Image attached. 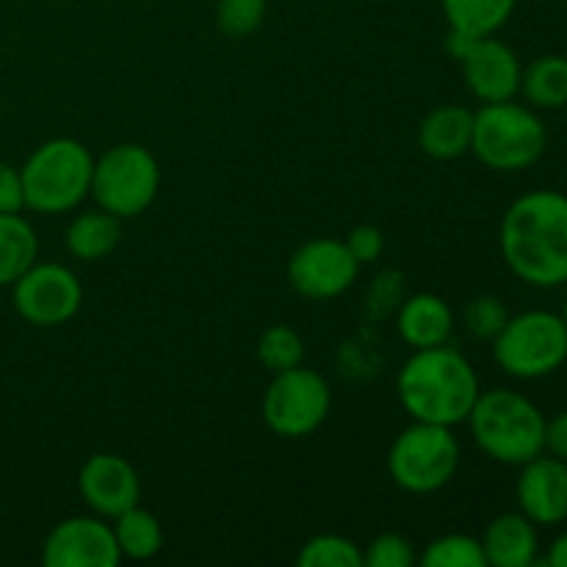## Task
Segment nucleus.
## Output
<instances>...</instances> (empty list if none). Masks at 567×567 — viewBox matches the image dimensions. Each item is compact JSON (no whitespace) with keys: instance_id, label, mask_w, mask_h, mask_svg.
<instances>
[{"instance_id":"bb28decb","label":"nucleus","mask_w":567,"mask_h":567,"mask_svg":"<svg viewBox=\"0 0 567 567\" xmlns=\"http://www.w3.org/2000/svg\"><path fill=\"white\" fill-rule=\"evenodd\" d=\"M509 310L493 293H480V297L471 299L463 310V324L476 341H493V338L502 332V327L507 324Z\"/></svg>"},{"instance_id":"423d86ee","label":"nucleus","mask_w":567,"mask_h":567,"mask_svg":"<svg viewBox=\"0 0 567 567\" xmlns=\"http://www.w3.org/2000/svg\"><path fill=\"white\" fill-rule=\"evenodd\" d=\"M491 343L496 365L513 380H543L567 363V327L551 310L509 316Z\"/></svg>"},{"instance_id":"c9c22d12","label":"nucleus","mask_w":567,"mask_h":567,"mask_svg":"<svg viewBox=\"0 0 567 567\" xmlns=\"http://www.w3.org/2000/svg\"><path fill=\"white\" fill-rule=\"evenodd\" d=\"M563 321H565V327H567V299H565V308H563Z\"/></svg>"},{"instance_id":"f704fd0d","label":"nucleus","mask_w":567,"mask_h":567,"mask_svg":"<svg viewBox=\"0 0 567 567\" xmlns=\"http://www.w3.org/2000/svg\"><path fill=\"white\" fill-rule=\"evenodd\" d=\"M543 563L548 567H567V532H563V535L548 546V554Z\"/></svg>"},{"instance_id":"b1692460","label":"nucleus","mask_w":567,"mask_h":567,"mask_svg":"<svg viewBox=\"0 0 567 567\" xmlns=\"http://www.w3.org/2000/svg\"><path fill=\"white\" fill-rule=\"evenodd\" d=\"M424 567H487L482 540L463 532L435 537L419 557Z\"/></svg>"},{"instance_id":"7c9ffc66","label":"nucleus","mask_w":567,"mask_h":567,"mask_svg":"<svg viewBox=\"0 0 567 567\" xmlns=\"http://www.w3.org/2000/svg\"><path fill=\"white\" fill-rule=\"evenodd\" d=\"M402 299V277L393 271L377 277L374 286L369 288V310L374 316H388L393 308H399Z\"/></svg>"},{"instance_id":"412c9836","label":"nucleus","mask_w":567,"mask_h":567,"mask_svg":"<svg viewBox=\"0 0 567 567\" xmlns=\"http://www.w3.org/2000/svg\"><path fill=\"white\" fill-rule=\"evenodd\" d=\"M39 258V238L20 214H0V288L11 286Z\"/></svg>"},{"instance_id":"a211bd4d","label":"nucleus","mask_w":567,"mask_h":567,"mask_svg":"<svg viewBox=\"0 0 567 567\" xmlns=\"http://www.w3.org/2000/svg\"><path fill=\"white\" fill-rule=\"evenodd\" d=\"M474 111L465 105H437L421 120L419 147L435 161H454L471 153Z\"/></svg>"},{"instance_id":"aec40b11","label":"nucleus","mask_w":567,"mask_h":567,"mask_svg":"<svg viewBox=\"0 0 567 567\" xmlns=\"http://www.w3.org/2000/svg\"><path fill=\"white\" fill-rule=\"evenodd\" d=\"M532 109L557 111L567 105V55H537L520 72V92Z\"/></svg>"},{"instance_id":"c756f323","label":"nucleus","mask_w":567,"mask_h":567,"mask_svg":"<svg viewBox=\"0 0 567 567\" xmlns=\"http://www.w3.org/2000/svg\"><path fill=\"white\" fill-rule=\"evenodd\" d=\"M343 244H347L349 252H352V258L358 260L360 266L374 264V260H380V255L385 252V236H382L380 227L374 225L354 227Z\"/></svg>"},{"instance_id":"f3484780","label":"nucleus","mask_w":567,"mask_h":567,"mask_svg":"<svg viewBox=\"0 0 567 567\" xmlns=\"http://www.w3.org/2000/svg\"><path fill=\"white\" fill-rule=\"evenodd\" d=\"M482 551L491 567H532L540 551L537 524H532L524 513L498 515L482 535Z\"/></svg>"},{"instance_id":"6ab92c4d","label":"nucleus","mask_w":567,"mask_h":567,"mask_svg":"<svg viewBox=\"0 0 567 567\" xmlns=\"http://www.w3.org/2000/svg\"><path fill=\"white\" fill-rule=\"evenodd\" d=\"M122 238V219L103 208L81 210L72 216L66 225V249L72 258L83 260V264H97V260L109 258Z\"/></svg>"},{"instance_id":"0eeeda50","label":"nucleus","mask_w":567,"mask_h":567,"mask_svg":"<svg viewBox=\"0 0 567 567\" xmlns=\"http://www.w3.org/2000/svg\"><path fill=\"white\" fill-rule=\"evenodd\" d=\"M460 457L463 452L452 426L413 421L391 443L388 474L399 491L430 496L457 476Z\"/></svg>"},{"instance_id":"2f4dec72","label":"nucleus","mask_w":567,"mask_h":567,"mask_svg":"<svg viewBox=\"0 0 567 567\" xmlns=\"http://www.w3.org/2000/svg\"><path fill=\"white\" fill-rule=\"evenodd\" d=\"M25 208L20 169L0 161V214H20Z\"/></svg>"},{"instance_id":"2eb2a0df","label":"nucleus","mask_w":567,"mask_h":567,"mask_svg":"<svg viewBox=\"0 0 567 567\" xmlns=\"http://www.w3.org/2000/svg\"><path fill=\"white\" fill-rule=\"evenodd\" d=\"M465 86L480 103H504L515 100L520 92V64L518 53L507 42L496 37H480L463 61Z\"/></svg>"},{"instance_id":"e433bc0d","label":"nucleus","mask_w":567,"mask_h":567,"mask_svg":"<svg viewBox=\"0 0 567 567\" xmlns=\"http://www.w3.org/2000/svg\"><path fill=\"white\" fill-rule=\"evenodd\" d=\"M565 365H567V363H565Z\"/></svg>"},{"instance_id":"9d476101","label":"nucleus","mask_w":567,"mask_h":567,"mask_svg":"<svg viewBox=\"0 0 567 567\" xmlns=\"http://www.w3.org/2000/svg\"><path fill=\"white\" fill-rule=\"evenodd\" d=\"M14 310L33 327H59L75 319L83 302V286L61 264H33L11 282Z\"/></svg>"},{"instance_id":"c85d7f7f","label":"nucleus","mask_w":567,"mask_h":567,"mask_svg":"<svg viewBox=\"0 0 567 567\" xmlns=\"http://www.w3.org/2000/svg\"><path fill=\"white\" fill-rule=\"evenodd\" d=\"M415 559L413 543L399 532H382L363 551V567H410Z\"/></svg>"},{"instance_id":"cd10ccee","label":"nucleus","mask_w":567,"mask_h":567,"mask_svg":"<svg viewBox=\"0 0 567 567\" xmlns=\"http://www.w3.org/2000/svg\"><path fill=\"white\" fill-rule=\"evenodd\" d=\"M266 0H219L216 22L230 39H244L264 25Z\"/></svg>"},{"instance_id":"f03ea898","label":"nucleus","mask_w":567,"mask_h":567,"mask_svg":"<svg viewBox=\"0 0 567 567\" xmlns=\"http://www.w3.org/2000/svg\"><path fill=\"white\" fill-rule=\"evenodd\" d=\"M480 377L460 349L441 343L430 349H413L396 377V396L410 421L460 426L468 419Z\"/></svg>"},{"instance_id":"4468645a","label":"nucleus","mask_w":567,"mask_h":567,"mask_svg":"<svg viewBox=\"0 0 567 567\" xmlns=\"http://www.w3.org/2000/svg\"><path fill=\"white\" fill-rule=\"evenodd\" d=\"M515 502H518V513H524L537 526H559L567 520L565 460L543 452L520 465L518 482H515Z\"/></svg>"},{"instance_id":"7ed1b4c3","label":"nucleus","mask_w":567,"mask_h":567,"mask_svg":"<svg viewBox=\"0 0 567 567\" xmlns=\"http://www.w3.org/2000/svg\"><path fill=\"white\" fill-rule=\"evenodd\" d=\"M471 437L482 454L502 465L520 468L532 457L543 454L546 415L529 396L509 388L480 391L468 419Z\"/></svg>"},{"instance_id":"39448f33","label":"nucleus","mask_w":567,"mask_h":567,"mask_svg":"<svg viewBox=\"0 0 567 567\" xmlns=\"http://www.w3.org/2000/svg\"><path fill=\"white\" fill-rule=\"evenodd\" d=\"M548 147L546 122L532 105L515 100L482 103L474 111L471 153L493 172H524L543 158Z\"/></svg>"},{"instance_id":"ddd939ff","label":"nucleus","mask_w":567,"mask_h":567,"mask_svg":"<svg viewBox=\"0 0 567 567\" xmlns=\"http://www.w3.org/2000/svg\"><path fill=\"white\" fill-rule=\"evenodd\" d=\"M78 491L94 515L111 520L142 502V480L120 454H92L81 465Z\"/></svg>"},{"instance_id":"4be33fe9","label":"nucleus","mask_w":567,"mask_h":567,"mask_svg":"<svg viewBox=\"0 0 567 567\" xmlns=\"http://www.w3.org/2000/svg\"><path fill=\"white\" fill-rule=\"evenodd\" d=\"M114 537L116 546H120L122 559H144L158 557L161 548H164V529H161V520L153 513H147L144 507H131L122 515L114 518Z\"/></svg>"},{"instance_id":"f257e3e1","label":"nucleus","mask_w":567,"mask_h":567,"mask_svg":"<svg viewBox=\"0 0 567 567\" xmlns=\"http://www.w3.org/2000/svg\"><path fill=\"white\" fill-rule=\"evenodd\" d=\"M498 247L507 269L535 288L567 282V194L535 188L504 210Z\"/></svg>"},{"instance_id":"9b49d317","label":"nucleus","mask_w":567,"mask_h":567,"mask_svg":"<svg viewBox=\"0 0 567 567\" xmlns=\"http://www.w3.org/2000/svg\"><path fill=\"white\" fill-rule=\"evenodd\" d=\"M360 264L349 247L338 238H313L305 241L288 260V282L305 299L327 302L354 286Z\"/></svg>"},{"instance_id":"473e14b6","label":"nucleus","mask_w":567,"mask_h":567,"mask_svg":"<svg viewBox=\"0 0 567 567\" xmlns=\"http://www.w3.org/2000/svg\"><path fill=\"white\" fill-rule=\"evenodd\" d=\"M543 452L551 457L565 460L567 463V410L557 413L554 419H546V441H543Z\"/></svg>"},{"instance_id":"20e7f679","label":"nucleus","mask_w":567,"mask_h":567,"mask_svg":"<svg viewBox=\"0 0 567 567\" xmlns=\"http://www.w3.org/2000/svg\"><path fill=\"white\" fill-rule=\"evenodd\" d=\"M94 158L78 138L59 136L39 144L20 166L25 208L42 216L70 214L92 192Z\"/></svg>"},{"instance_id":"5701e85b","label":"nucleus","mask_w":567,"mask_h":567,"mask_svg":"<svg viewBox=\"0 0 567 567\" xmlns=\"http://www.w3.org/2000/svg\"><path fill=\"white\" fill-rule=\"evenodd\" d=\"M449 28L471 37H493L513 17L518 0H441Z\"/></svg>"},{"instance_id":"1a4fd4ad","label":"nucleus","mask_w":567,"mask_h":567,"mask_svg":"<svg viewBox=\"0 0 567 567\" xmlns=\"http://www.w3.org/2000/svg\"><path fill=\"white\" fill-rule=\"evenodd\" d=\"M332 393L324 377L305 365L280 371L260 402L266 426L286 441H299L319 430L330 415Z\"/></svg>"},{"instance_id":"f8f14e48","label":"nucleus","mask_w":567,"mask_h":567,"mask_svg":"<svg viewBox=\"0 0 567 567\" xmlns=\"http://www.w3.org/2000/svg\"><path fill=\"white\" fill-rule=\"evenodd\" d=\"M120 563L114 529L100 515L59 520L42 543L44 567H116Z\"/></svg>"},{"instance_id":"6e6552de","label":"nucleus","mask_w":567,"mask_h":567,"mask_svg":"<svg viewBox=\"0 0 567 567\" xmlns=\"http://www.w3.org/2000/svg\"><path fill=\"white\" fill-rule=\"evenodd\" d=\"M161 188V166L142 144H114L94 158L92 192L97 208L116 219H136L155 203Z\"/></svg>"},{"instance_id":"a878e982","label":"nucleus","mask_w":567,"mask_h":567,"mask_svg":"<svg viewBox=\"0 0 567 567\" xmlns=\"http://www.w3.org/2000/svg\"><path fill=\"white\" fill-rule=\"evenodd\" d=\"M258 360L271 371V374H280V371L293 369V365H302L305 360L302 336L288 324L269 327L258 341Z\"/></svg>"},{"instance_id":"72a5a7b5","label":"nucleus","mask_w":567,"mask_h":567,"mask_svg":"<svg viewBox=\"0 0 567 567\" xmlns=\"http://www.w3.org/2000/svg\"><path fill=\"white\" fill-rule=\"evenodd\" d=\"M476 39L480 37H471V33L457 31V28H449V37H446V53L452 55L454 61H463L468 55V50L474 48Z\"/></svg>"},{"instance_id":"393cba45","label":"nucleus","mask_w":567,"mask_h":567,"mask_svg":"<svg viewBox=\"0 0 567 567\" xmlns=\"http://www.w3.org/2000/svg\"><path fill=\"white\" fill-rule=\"evenodd\" d=\"M299 567H363V548L343 535H316L299 548Z\"/></svg>"},{"instance_id":"dca6fc26","label":"nucleus","mask_w":567,"mask_h":567,"mask_svg":"<svg viewBox=\"0 0 567 567\" xmlns=\"http://www.w3.org/2000/svg\"><path fill=\"white\" fill-rule=\"evenodd\" d=\"M396 330L410 349L441 347L452 338L454 313L446 299L437 297V293H413V297H404L399 302Z\"/></svg>"}]
</instances>
